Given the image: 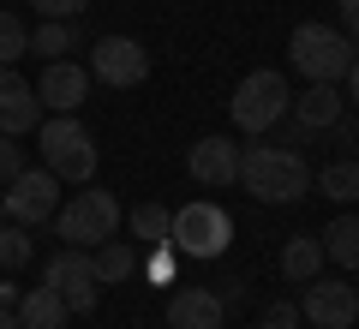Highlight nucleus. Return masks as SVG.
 <instances>
[{"label": "nucleus", "mask_w": 359, "mask_h": 329, "mask_svg": "<svg viewBox=\"0 0 359 329\" xmlns=\"http://www.w3.org/2000/svg\"><path fill=\"white\" fill-rule=\"evenodd\" d=\"M90 84H108V90H132L150 78V54H144L138 36H96L90 48Z\"/></svg>", "instance_id": "obj_7"}, {"label": "nucleus", "mask_w": 359, "mask_h": 329, "mask_svg": "<svg viewBox=\"0 0 359 329\" xmlns=\"http://www.w3.org/2000/svg\"><path fill=\"white\" fill-rule=\"evenodd\" d=\"M36 126H42L36 84H25L13 66H0V132H6V138H25V132H36Z\"/></svg>", "instance_id": "obj_12"}, {"label": "nucleus", "mask_w": 359, "mask_h": 329, "mask_svg": "<svg viewBox=\"0 0 359 329\" xmlns=\"http://www.w3.org/2000/svg\"><path fill=\"white\" fill-rule=\"evenodd\" d=\"M66 48H78V18H42V30H30V54L42 60H66Z\"/></svg>", "instance_id": "obj_21"}, {"label": "nucleus", "mask_w": 359, "mask_h": 329, "mask_svg": "<svg viewBox=\"0 0 359 329\" xmlns=\"http://www.w3.org/2000/svg\"><path fill=\"white\" fill-rule=\"evenodd\" d=\"M287 102H294V90H287V78L276 72V66H257V72L240 78V90H233L228 114L240 132H252V138H264V132H276L287 120Z\"/></svg>", "instance_id": "obj_4"}, {"label": "nucleus", "mask_w": 359, "mask_h": 329, "mask_svg": "<svg viewBox=\"0 0 359 329\" xmlns=\"http://www.w3.org/2000/svg\"><path fill=\"white\" fill-rule=\"evenodd\" d=\"M42 281H48V288L66 300V311H72V317L96 311L102 281H96V269H90V252H84V246H60V252L48 257V276H42Z\"/></svg>", "instance_id": "obj_8"}, {"label": "nucleus", "mask_w": 359, "mask_h": 329, "mask_svg": "<svg viewBox=\"0 0 359 329\" xmlns=\"http://www.w3.org/2000/svg\"><path fill=\"white\" fill-rule=\"evenodd\" d=\"M0 222H6V186H0Z\"/></svg>", "instance_id": "obj_34"}, {"label": "nucleus", "mask_w": 359, "mask_h": 329, "mask_svg": "<svg viewBox=\"0 0 359 329\" xmlns=\"http://www.w3.org/2000/svg\"><path fill=\"white\" fill-rule=\"evenodd\" d=\"M228 305L216 288H174L168 293V329H222Z\"/></svg>", "instance_id": "obj_13"}, {"label": "nucleus", "mask_w": 359, "mask_h": 329, "mask_svg": "<svg viewBox=\"0 0 359 329\" xmlns=\"http://www.w3.org/2000/svg\"><path fill=\"white\" fill-rule=\"evenodd\" d=\"M323 240V264H341V269H359V215H335L330 228L318 234Z\"/></svg>", "instance_id": "obj_17"}, {"label": "nucleus", "mask_w": 359, "mask_h": 329, "mask_svg": "<svg viewBox=\"0 0 359 329\" xmlns=\"http://www.w3.org/2000/svg\"><path fill=\"white\" fill-rule=\"evenodd\" d=\"M36 150L54 180H72V186L96 180V138H90V126L78 114H48L36 126Z\"/></svg>", "instance_id": "obj_2"}, {"label": "nucleus", "mask_w": 359, "mask_h": 329, "mask_svg": "<svg viewBox=\"0 0 359 329\" xmlns=\"http://www.w3.org/2000/svg\"><path fill=\"white\" fill-rule=\"evenodd\" d=\"M306 317H299V305L294 300H276V305H264V317H257V329H299Z\"/></svg>", "instance_id": "obj_26"}, {"label": "nucleus", "mask_w": 359, "mask_h": 329, "mask_svg": "<svg viewBox=\"0 0 359 329\" xmlns=\"http://www.w3.org/2000/svg\"><path fill=\"white\" fill-rule=\"evenodd\" d=\"M54 210H60V180H54L48 168H25V174L6 186V222H18V228L54 222Z\"/></svg>", "instance_id": "obj_10"}, {"label": "nucleus", "mask_w": 359, "mask_h": 329, "mask_svg": "<svg viewBox=\"0 0 359 329\" xmlns=\"http://www.w3.org/2000/svg\"><path fill=\"white\" fill-rule=\"evenodd\" d=\"M347 102H359V54H353V66H347V90H341Z\"/></svg>", "instance_id": "obj_31"}, {"label": "nucleus", "mask_w": 359, "mask_h": 329, "mask_svg": "<svg viewBox=\"0 0 359 329\" xmlns=\"http://www.w3.org/2000/svg\"><path fill=\"white\" fill-rule=\"evenodd\" d=\"M168 222H174V210H162V203H132L126 210L132 240H144V246H168Z\"/></svg>", "instance_id": "obj_22"}, {"label": "nucleus", "mask_w": 359, "mask_h": 329, "mask_svg": "<svg viewBox=\"0 0 359 329\" xmlns=\"http://www.w3.org/2000/svg\"><path fill=\"white\" fill-rule=\"evenodd\" d=\"M287 114L299 120V132H330L335 120L347 114V96L335 84H306L294 102H287Z\"/></svg>", "instance_id": "obj_15"}, {"label": "nucleus", "mask_w": 359, "mask_h": 329, "mask_svg": "<svg viewBox=\"0 0 359 329\" xmlns=\"http://www.w3.org/2000/svg\"><path fill=\"white\" fill-rule=\"evenodd\" d=\"M233 240V215L222 210V203L198 198V203H180L174 222H168V246H174L180 257H192V264H216L222 252H228Z\"/></svg>", "instance_id": "obj_3"}, {"label": "nucleus", "mask_w": 359, "mask_h": 329, "mask_svg": "<svg viewBox=\"0 0 359 329\" xmlns=\"http://www.w3.org/2000/svg\"><path fill=\"white\" fill-rule=\"evenodd\" d=\"M25 54H30V30H25V18L0 6V66H18Z\"/></svg>", "instance_id": "obj_24"}, {"label": "nucleus", "mask_w": 359, "mask_h": 329, "mask_svg": "<svg viewBox=\"0 0 359 329\" xmlns=\"http://www.w3.org/2000/svg\"><path fill=\"white\" fill-rule=\"evenodd\" d=\"M240 186L257 203H299L311 192V168L287 144H252V150H240Z\"/></svg>", "instance_id": "obj_1"}, {"label": "nucleus", "mask_w": 359, "mask_h": 329, "mask_svg": "<svg viewBox=\"0 0 359 329\" xmlns=\"http://www.w3.org/2000/svg\"><path fill=\"white\" fill-rule=\"evenodd\" d=\"M36 96H42V114H78L90 96V72L78 60H48L36 78Z\"/></svg>", "instance_id": "obj_11"}, {"label": "nucleus", "mask_w": 359, "mask_h": 329, "mask_svg": "<svg viewBox=\"0 0 359 329\" xmlns=\"http://www.w3.org/2000/svg\"><path fill=\"white\" fill-rule=\"evenodd\" d=\"M311 186H318L330 203H341V210H347V203H359V156H341V162H330L318 180H311Z\"/></svg>", "instance_id": "obj_20"}, {"label": "nucleus", "mask_w": 359, "mask_h": 329, "mask_svg": "<svg viewBox=\"0 0 359 329\" xmlns=\"http://www.w3.org/2000/svg\"><path fill=\"white\" fill-rule=\"evenodd\" d=\"M0 329H25V323H18V311H13V305H0Z\"/></svg>", "instance_id": "obj_33"}, {"label": "nucleus", "mask_w": 359, "mask_h": 329, "mask_svg": "<svg viewBox=\"0 0 359 329\" xmlns=\"http://www.w3.org/2000/svg\"><path fill=\"white\" fill-rule=\"evenodd\" d=\"M30 6H36L42 18H84L90 0H30Z\"/></svg>", "instance_id": "obj_28"}, {"label": "nucleus", "mask_w": 359, "mask_h": 329, "mask_svg": "<svg viewBox=\"0 0 359 329\" xmlns=\"http://www.w3.org/2000/svg\"><path fill=\"white\" fill-rule=\"evenodd\" d=\"M90 269H96L102 288H114V281L138 276V252H132L126 240H102V246H90Z\"/></svg>", "instance_id": "obj_19"}, {"label": "nucleus", "mask_w": 359, "mask_h": 329, "mask_svg": "<svg viewBox=\"0 0 359 329\" xmlns=\"http://www.w3.org/2000/svg\"><path fill=\"white\" fill-rule=\"evenodd\" d=\"M222 305H228V311L245 305V281H222Z\"/></svg>", "instance_id": "obj_30"}, {"label": "nucleus", "mask_w": 359, "mask_h": 329, "mask_svg": "<svg viewBox=\"0 0 359 329\" xmlns=\"http://www.w3.org/2000/svg\"><path fill=\"white\" fill-rule=\"evenodd\" d=\"M30 252H36V246H30V228L0 222V269H6V276H18V269L30 264Z\"/></svg>", "instance_id": "obj_23"}, {"label": "nucleus", "mask_w": 359, "mask_h": 329, "mask_svg": "<svg viewBox=\"0 0 359 329\" xmlns=\"http://www.w3.org/2000/svg\"><path fill=\"white\" fill-rule=\"evenodd\" d=\"M18 174H25V144H13V138H0V186H13Z\"/></svg>", "instance_id": "obj_27"}, {"label": "nucleus", "mask_w": 359, "mask_h": 329, "mask_svg": "<svg viewBox=\"0 0 359 329\" xmlns=\"http://www.w3.org/2000/svg\"><path fill=\"white\" fill-rule=\"evenodd\" d=\"M138 269L156 281V288H168V281H174V269H180V252H174V246H150V257H144Z\"/></svg>", "instance_id": "obj_25"}, {"label": "nucleus", "mask_w": 359, "mask_h": 329, "mask_svg": "<svg viewBox=\"0 0 359 329\" xmlns=\"http://www.w3.org/2000/svg\"><path fill=\"white\" fill-rule=\"evenodd\" d=\"M186 168H192L198 186H216V192H222V186H233V180H240V144L210 132V138H198V144H192Z\"/></svg>", "instance_id": "obj_14"}, {"label": "nucleus", "mask_w": 359, "mask_h": 329, "mask_svg": "<svg viewBox=\"0 0 359 329\" xmlns=\"http://www.w3.org/2000/svg\"><path fill=\"white\" fill-rule=\"evenodd\" d=\"M54 222H60V240L66 246H102V240H114L120 234V222H126V210H120V198L114 192H102V186H84V192H72V198L54 210Z\"/></svg>", "instance_id": "obj_5"}, {"label": "nucleus", "mask_w": 359, "mask_h": 329, "mask_svg": "<svg viewBox=\"0 0 359 329\" xmlns=\"http://www.w3.org/2000/svg\"><path fill=\"white\" fill-rule=\"evenodd\" d=\"M353 288H359V269H353Z\"/></svg>", "instance_id": "obj_35"}, {"label": "nucleus", "mask_w": 359, "mask_h": 329, "mask_svg": "<svg viewBox=\"0 0 359 329\" xmlns=\"http://www.w3.org/2000/svg\"><path fill=\"white\" fill-rule=\"evenodd\" d=\"M318 269H323V240L318 234H294V240L282 246V276L306 288V281H318Z\"/></svg>", "instance_id": "obj_18"}, {"label": "nucleus", "mask_w": 359, "mask_h": 329, "mask_svg": "<svg viewBox=\"0 0 359 329\" xmlns=\"http://www.w3.org/2000/svg\"><path fill=\"white\" fill-rule=\"evenodd\" d=\"M335 6H341V18H347L341 36H347V42H359V0H335Z\"/></svg>", "instance_id": "obj_29"}, {"label": "nucleus", "mask_w": 359, "mask_h": 329, "mask_svg": "<svg viewBox=\"0 0 359 329\" xmlns=\"http://www.w3.org/2000/svg\"><path fill=\"white\" fill-rule=\"evenodd\" d=\"M287 60L299 66L306 84H341L347 66H353V48H347V36L335 25H294V36H287Z\"/></svg>", "instance_id": "obj_6"}, {"label": "nucleus", "mask_w": 359, "mask_h": 329, "mask_svg": "<svg viewBox=\"0 0 359 329\" xmlns=\"http://www.w3.org/2000/svg\"><path fill=\"white\" fill-rule=\"evenodd\" d=\"M299 317L318 329H353L359 323V288L347 276H330V281H306V300H299Z\"/></svg>", "instance_id": "obj_9"}, {"label": "nucleus", "mask_w": 359, "mask_h": 329, "mask_svg": "<svg viewBox=\"0 0 359 329\" xmlns=\"http://www.w3.org/2000/svg\"><path fill=\"white\" fill-rule=\"evenodd\" d=\"M66 317H72V311H66V300L48 288V281L18 293V323H25V329H66Z\"/></svg>", "instance_id": "obj_16"}, {"label": "nucleus", "mask_w": 359, "mask_h": 329, "mask_svg": "<svg viewBox=\"0 0 359 329\" xmlns=\"http://www.w3.org/2000/svg\"><path fill=\"white\" fill-rule=\"evenodd\" d=\"M0 305H13V311H18V288H13V281H0Z\"/></svg>", "instance_id": "obj_32"}]
</instances>
